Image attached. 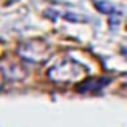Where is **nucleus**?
<instances>
[{
  "mask_svg": "<svg viewBox=\"0 0 127 127\" xmlns=\"http://www.w3.org/2000/svg\"><path fill=\"white\" fill-rule=\"evenodd\" d=\"M48 79L58 84H72L79 82L89 74V69L85 64L76 61V60H64V61L55 64L48 69Z\"/></svg>",
  "mask_w": 127,
  "mask_h": 127,
  "instance_id": "nucleus-1",
  "label": "nucleus"
},
{
  "mask_svg": "<svg viewBox=\"0 0 127 127\" xmlns=\"http://www.w3.org/2000/svg\"><path fill=\"white\" fill-rule=\"evenodd\" d=\"M19 55L24 60H29L32 63H43L47 58H50L52 50H50L48 43H45L43 40H31V42H26L24 45H21Z\"/></svg>",
  "mask_w": 127,
  "mask_h": 127,
  "instance_id": "nucleus-2",
  "label": "nucleus"
},
{
  "mask_svg": "<svg viewBox=\"0 0 127 127\" xmlns=\"http://www.w3.org/2000/svg\"><path fill=\"white\" fill-rule=\"evenodd\" d=\"M106 79H103V81H100V79H89V81H85L84 84H81L79 87V90L81 92H90V90H96V89H101V84H106Z\"/></svg>",
  "mask_w": 127,
  "mask_h": 127,
  "instance_id": "nucleus-3",
  "label": "nucleus"
}]
</instances>
